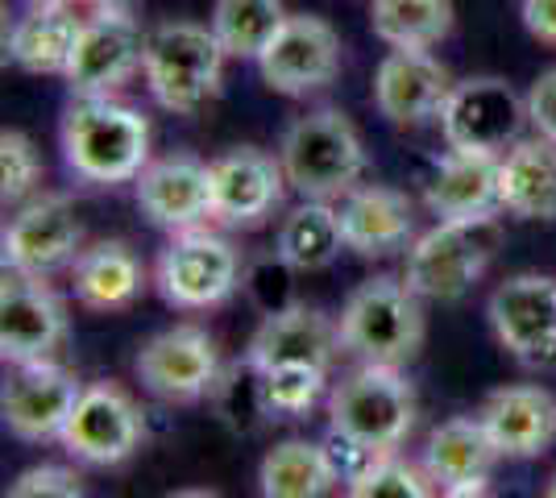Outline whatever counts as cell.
Returning <instances> with one entry per match:
<instances>
[{"label":"cell","mask_w":556,"mask_h":498,"mask_svg":"<svg viewBox=\"0 0 556 498\" xmlns=\"http://www.w3.org/2000/svg\"><path fill=\"white\" fill-rule=\"evenodd\" d=\"M42 170H47L42 154L22 129H4L0 133V200L4 204H25L29 195H38Z\"/></svg>","instance_id":"cell-34"},{"label":"cell","mask_w":556,"mask_h":498,"mask_svg":"<svg viewBox=\"0 0 556 498\" xmlns=\"http://www.w3.org/2000/svg\"><path fill=\"white\" fill-rule=\"evenodd\" d=\"M441 498H494L490 495V486H462V490H441Z\"/></svg>","instance_id":"cell-39"},{"label":"cell","mask_w":556,"mask_h":498,"mask_svg":"<svg viewBox=\"0 0 556 498\" xmlns=\"http://www.w3.org/2000/svg\"><path fill=\"white\" fill-rule=\"evenodd\" d=\"M498 188L503 213L515 220H556V142L548 138H519L498 158Z\"/></svg>","instance_id":"cell-25"},{"label":"cell","mask_w":556,"mask_h":498,"mask_svg":"<svg viewBox=\"0 0 556 498\" xmlns=\"http://www.w3.org/2000/svg\"><path fill=\"white\" fill-rule=\"evenodd\" d=\"M341 354L357 366H407L424 345V299L391 274L366 279L337 316Z\"/></svg>","instance_id":"cell-5"},{"label":"cell","mask_w":556,"mask_h":498,"mask_svg":"<svg viewBox=\"0 0 556 498\" xmlns=\"http://www.w3.org/2000/svg\"><path fill=\"white\" fill-rule=\"evenodd\" d=\"M544 498H556V477L548 482V495H544Z\"/></svg>","instance_id":"cell-42"},{"label":"cell","mask_w":556,"mask_h":498,"mask_svg":"<svg viewBox=\"0 0 556 498\" xmlns=\"http://www.w3.org/2000/svg\"><path fill=\"white\" fill-rule=\"evenodd\" d=\"M141 216L166 229V233H187L204 229L212 220V163L195 154H166L150 158V166L134 179Z\"/></svg>","instance_id":"cell-18"},{"label":"cell","mask_w":556,"mask_h":498,"mask_svg":"<svg viewBox=\"0 0 556 498\" xmlns=\"http://www.w3.org/2000/svg\"><path fill=\"white\" fill-rule=\"evenodd\" d=\"M528 95H519L498 75H469L453 84L441 113V138L448 150L507 154L528 129Z\"/></svg>","instance_id":"cell-8"},{"label":"cell","mask_w":556,"mask_h":498,"mask_svg":"<svg viewBox=\"0 0 556 498\" xmlns=\"http://www.w3.org/2000/svg\"><path fill=\"white\" fill-rule=\"evenodd\" d=\"M337 354H341L337 324L325 311L307 308V304H287V308L262 316V324L250 336V349H245V366H254L257 374L275 370V366H320V370H328Z\"/></svg>","instance_id":"cell-21"},{"label":"cell","mask_w":556,"mask_h":498,"mask_svg":"<svg viewBox=\"0 0 556 498\" xmlns=\"http://www.w3.org/2000/svg\"><path fill=\"white\" fill-rule=\"evenodd\" d=\"M453 92L448 67L432 50H387L374 72V108L391 125L416 129L441 120L444 100Z\"/></svg>","instance_id":"cell-19"},{"label":"cell","mask_w":556,"mask_h":498,"mask_svg":"<svg viewBox=\"0 0 556 498\" xmlns=\"http://www.w3.org/2000/svg\"><path fill=\"white\" fill-rule=\"evenodd\" d=\"M4 498H84V486L67 465H34L9 486Z\"/></svg>","instance_id":"cell-35"},{"label":"cell","mask_w":556,"mask_h":498,"mask_svg":"<svg viewBox=\"0 0 556 498\" xmlns=\"http://www.w3.org/2000/svg\"><path fill=\"white\" fill-rule=\"evenodd\" d=\"M241 283H245L241 254L232 250V241L212 233L208 225L170 233L166 250L154 261V286L166 304L179 311L220 308L225 299L237 295Z\"/></svg>","instance_id":"cell-6"},{"label":"cell","mask_w":556,"mask_h":498,"mask_svg":"<svg viewBox=\"0 0 556 498\" xmlns=\"http://www.w3.org/2000/svg\"><path fill=\"white\" fill-rule=\"evenodd\" d=\"M79 395H84V382L75 379L67 366H59L54 357L22 361L4 379V395H0L4 427L25 445L63 440V427H67Z\"/></svg>","instance_id":"cell-15"},{"label":"cell","mask_w":556,"mask_h":498,"mask_svg":"<svg viewBox=\"0 0 556 498\" xmlns=\"http://www.w3.org/2000/svg\"><path fill=\"white\" fill-rule=\"evenodd\" d=\"M503 452L494 449L486 424L478 416H453L432 427L424 445V474L441 490H462V486H482L490 482V470Z\"/></svg>","instance_id":"cell-24"},{"label":"cell","mask_w":556,"mask_h":498,"mask_svg":"<svg viewBox=\"0 0 556 498\" xmlns=\"http://www.w3.org/2000/svg\"><path fill=\"white\" fill-rule=\"evenodd\" d=\"M287 195V175L278 154L257 145H237L212 158V220L225 229H257L278 213Z\"/></svg>","instance_id":"cell-17"},{"label":"cell","mask_w":556,"mask_h":498,"mask_svg":"<svg viewBox=\"0 0 556 498\" xmlns=\"http://www.w3.org/2000/svg\"><path fill=\"white\" fill-rule=\"evenodd\" d=\"M490 329L498 345L523 366L556 361V279L548 274H510L490 291Z\"/></svg>","instance_id":"cell-16"},{"label":"cell","mask_w":556,"mask_h":498,"mask_svg":"<svg viewBox=\"0 0 556 498\" xmlns=\"http://www.w3.org/2000/svg\"><path fill=\"white\" fill-rule=\"evenodd\" d=\"M528 120H532V129L540 138L556 142V67L544 72L528 88Z\"/></svg>","instance_id":"cell-36"},{"label":"cell","mask_w":556,"mask_h":498,"mask_svg":"<svg viewBox=\"0 0 556 498\" xmlns=\"http://www.w3.org/2000/svg\"><path fill=\"white\" fill-rule=\"evenodd\" d=\"M141 440H146V416L134 404V395L116 382H92L84 386L59 445L79 465L113 470L141 449Z\"/></svg>","instance_id":"cell-9"},{"label":"cell","mask_w":556,"mask_h":498,"mask_svg":"<svg viewBox=\"0 0 556 498\" xmlns=\"http://www.w3.org/2000/svg\"><path fill=\"white\" fill-rule=\"evenodd\" d=\"M146 286V266L125 241H96L71 266L75 304L88 311L129 308Z\"/></svg>","instance_id":"cell-27"},{"label":"cell","mask_w":556,"mask_h":498,"mask_svg":"<svg viewBox=\"0 0 556 498\" xmlns=\"http://www.w3.org/2000/svg\"><path fill=\"white\" fill-rule=\"evenodd\" d=\"M166 498H220L216 490H175V495H166Z\"/></svg>","instance_id":"cell-40"},{"label":"cell","mask_w":556,"mask_h":498,"mask_svg":"<svg viewBox=\"0 0 556 498\" xmlns=\"http://www.w3.org/2000/svg\"><path fill=\"white\" fill-rule=\"evenodd\" d=\"M416 416V386L407 382L399 366H357L328 391L332 445H341L357 461V470L370 457L399 449L412 436Z\"/></svg>","instance_id":"cell-2"},{"label":"cell","mask_w":556,"mask_h":498,"mask_svg":"<svg viewBox=\"0 0 556 498\" xmlns=\"http://www.w3.org/2000/svg\"><path fill=\"white\" fill-rule=\"evenodd\" d=\"M59 150L79 183H134L150 166V117L116 95H71Z\"/></svg>","instance_id":"cell-1"},{"label":"cell","mask_w":556,"mask_h":498,"mask_svg":"<svg viewBox=\"0 0 556 498\" xmlns=\"http://www.w3.org/2000/svg\"><path fill=\"white\" fill-rule=\"evenodd\" d=\"M225 63H229V54L216 42L208 22L175 17L146 34L141 79L159 108L175 113V117H191L216 100Z\"/></svg>","instance_id":"cell-4"},{"label":"cell","mask_w":556,"mask_h":498,"mask_svg":"<svg viewBox=\"0 0 556 498\" xmlns=\"http://www.w3.org/2000/svg\"><path fill=\"white\" fill-rule=\"evenodd\" d=\"M337 213H341L345 250L357 258H391L399 250H412V241L419 238L412 200L382 183L353 188Z\"/></svg>","instance_id":"cell-22"},{"label":"cell","mask_w":556,"mask_h":498,"mask_svg":"<svg viewBox=\"0 0 556 498\" xmlns=\"http://www.w3.org/2000/svg\"><path fill=\"white\" fill-rule=\"evenodd\" d=\"M84 17L75 13V4H34L25 17L9 29V59L25 75H67V63L79 42Z\"/></svg>","instance_id":"cell-26"},{"label":"cell","mask_w":556,"mask_h":498,"mask_svg":"<svg viewBox=\"0 0 556 498\" xmlns=\"http://www.w3.org/2000/svg\"><path fill=\"white\" fill-rule=\"evenodd\" d=\"M29 4H84V0H29Z\"/></svg>","instance_id":"cell-41"},{"label":"cell","mask_w":556,"mask_h":498,"mask_svg":"<svg viewBox=\"0 0 556 498\" xmlns=\"http://www.w3.org/2000/svg\"><path fill=\"white\" fill-rule=\"evenodd\" d=\"M498 245V229L490 225H453L437 220L428 233H419L407 250L403 283L428 304H457L482 283L490 258Z\"/></svg>","instance_id":"cell-7"},{"label":"cell","mask_w":556,"mask_h":498,"mask_svg":"<svg viewBox=\"0 0 556 498\" xmlns=\"http://www.w3.org/2000/svg\"><path fill=\"white\" fill-rule=\"evenodd\" d=\"M146 34L134 13H92L84 17L79 42L67 63L71 95H116L134 75L141 72L146 59Z\"/></svg>","instance_id":"cell-14"},{"label":"cell","mask_w":556,"mask_h":498,"mask_svg":"<svg viewBox=\"0 0 556 498\" xmlns=\"http://www.w3.org/2000/svg\"><path fill=\"white\" fill-rule=\"evenodd\" d=\"M453 0H370V29L387 50H432L453 34Z\"/></svg>","instance_id":"cell-30"},{"label":"cell","mask_w":556,"mask_h":498,"mask_svg":"<svg viewBox=\"0 0 556 498\" xmlns=\"http://www.w3.org/2000/svg\"><path fill=\"white\" fill-rule=\"evenodd\" d=\"M519 17L535 42L556 47V0H519Z\"/></svg>","instance_id":"cell-37"},{"label":"cell","mask_w":556,"mask_h":498,"mask_svg":"<svg viewBox=\"0 0 556 498\" xmlns=\"http://www.w3.org/2000/svg\"><path fill=\"white\" fill-rule=\"evenodd\" d=\"M254 63L270 92L312 95L341 75V34L316 13H291Z\"/></svg>","instance_id":"cell-11"},{"label":"cell","mask_w":556,"mask_h":498,"mask_svg":"<svg viewBox=\"0 0 556 498\" xmlns=\"http://www.w3.org/2000/svg\"><path fill=\"white\" fill-rule=\"evenodd\" d=\"M92 13H138L141 0H84Z\"/></svg>","instance_id":"cell-38"},{"label":"cell","mask_w":556,"mask_h":498,"mask_svg":"<svg viewBox=\"0 0 556 498\" xmlns=\"http://www.w3.org/2000/svg\"><path fill=\"white\" fill-rule=\"evenodd\" d=\"M278 163L287 175V188L300 200L337 204L353 188H362L366 142L341 108H316V113L295 117L282 129Z\"/></svg>","instance_id":"cell-3"},{"label":"cell","mask_w":556,"mask_h":498,"mask_svg":"<svg viewBox=\"0 0 556 498\" xmlns=\"http://www.w3.org/2000/svg\"><path fill=\"white\" fill-rule=\"evenodd\" d=\"M337 482L345 477L332 461V449L316 440H282L257 465L262 498H328Z\"/></svg>","instance_id":"cell-29"},{"label":"cell","mask_w":556,"mask_h":498,"mask_svg":"<svg viewBox=\"0 0 556 498\" xmlns=\"http://www.w3.org/2000/svg\"><path fill=\"white\" fill-rule=\"evenodd\" d=\"M287 17L282 0H212L208 25L229 59H257Z\"/></svg>","instance_id":"cell-31"},{"label":"cell","mask_w":556,"mask_h":498,"mask_svg":"<svg viewBox=\"0 0 556 498\" xmlns=\"http://www.w3.org/2000/svg\"><path fill=\"white\" fill-rule=\"evenodd\" d=\"M424 208L453 225H490L503 213L498 188V154L444 150L424 191Z\"/></svg>","instance_id":"cell-20"},{"label":"cell","mask_w":556,"mask_h":498,"mask_svg":"<svg viewBox=\"0 0 556 498\" xmlns=\"http://www.w3.org/2000/svg\"><path fill=\"white\" fill-rule=\"evenodd\" d=\"M345 250V233H341V213L328 200H300L278 225L275 254L278 261L291 266V274H316L328 270Z\"/></svg>","instance_id":"cell-28"},{"label":"cell","mask_w":556,"mask_h":498,"mask_svg":"<svg viewBox=\"0 0 556 498\" xmlns=\"http://www.w3.org/2000/svg\"><path fill=\"white\" fill-rule=\"evenodd\" d=\"M345 498H432V490H428L424 470H416L412 461H403L394 452H382L349 477Z\"/></svg>","instance_id":"cell-33"},{"label":"cell","mask_w":556,"mask_h":498,"mask_svg":"<svg viewBox=\"0 0 556 498\" xmlns=\"http://www.w3.org/2000/svg\"><path fill=\"white\" fill-rule=\"evenodd\" d=\"M494 449L510 461H532L556 440V399L544 386H498L478 407Z\"/></svg>","instance_id":"cell-23"},{"label":"cell","mask_w":556,"mask_h":498,"mask_svg":"<svg viewBox=\"0 0 556 498\" xmlns=\"http://www.w3.org/2000/svg\"><path fill=\"white\" fill-rule=\"evenodd\" d=\"M4 266L25 274H59L71 270L84 254V225L75 216V204L59 191H42L17 204L13 220L4 225Z\"/></svg>","instance_id":"cell-12"},{"label":"cell","mask_w":556,"mask_h":498,"mask_svg":"<svg viewBox=\"0 0 556 498\" xmlns=\"http://www.w3.org/2000/svg\"><path fill=\"white\" fill-rule=\"evenodd\" d=\"M138 382L159 404H195L220 386V349L208 329L175 324L138 349Z\"/></svg>","instance_id":"cell-10"},{"label":"cell","mask_w":556,"mask_h":498,"mask_svg":"<svg viewBox=\"0 0 556 498\" xmlns=\"http://www.w3.org/2000/svg\"><path fill=\"white\" fill-rule=\"evenodd\" d=\"M262 407L270 420H300L312 407L328 399V370L320 366H275L257 374Z\"/></svg>","instance_id":"cell-32"},{"label":"cell","mask_w":556,"mask_h":498,"mask_svg":"<svg viewBox=\"0 0 556 498\" xmlns=\"http://www.w3.org/2000/svg\"><path fill=\"white\" fill-rule=\"evenodd\" d=\"M67 341V304L42 274L4 266L0 283V354L9 366L47 361Z\"/></svg>","instance_id":"cell-13"}]
</instances>
